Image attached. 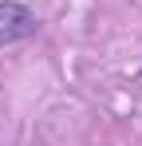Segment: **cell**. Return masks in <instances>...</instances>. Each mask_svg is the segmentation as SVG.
I'll return each mask as SVG.
<instances>
[{"mask_svg":"<svg viewBox=\"0 0 142 146\" xmlns=\"http://www.w3.org/2000/svg\"><path fill=\"white\" fill-rule=\"evenodd\" d=\"M40 36V16L24 0H0V48H12Z\"/></svg>","mask_w":142,"mask_h":146,"instance_id":"6da1fadb","label":"cell"}]
</instances>
